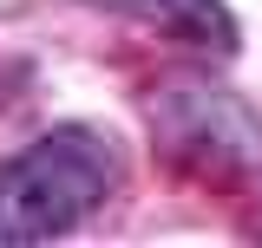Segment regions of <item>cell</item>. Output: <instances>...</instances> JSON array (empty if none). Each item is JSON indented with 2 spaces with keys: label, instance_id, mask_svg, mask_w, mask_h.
Here are the masks:
<instances>
[{
  "label": "cell",
  "instance_id": "1",
  "mask_svg": "<svg viewBox=\"0 0 262 248\" xmlns=\"http://www.w3.org/2000/svg\"><path fill=\"white\" fill-rule=\"evenodd\" d=\"M118 144L92 124H59L27 151L0 157V248L72 235L118 189Z\"/></svg>",
  "mask_w": 262,
  "mask_h": 248
},
{
  "label": "cell",
  "instance_id": "2",
  "mask_svg": "<svg viewBox=\"0 0 262 248\" xmlns=\"http://www.w3.org/2000/svg\"><path fill=\"white\" fill-rule=\"evenodd\" d=\"M158 124L164 137L190 163H216V170H262V118L249 105H236L223 92H203V85H177L158 98Z\"/></svg>",
  "mask_w": 262,
  "mask_h": 248
}]
</instances>
